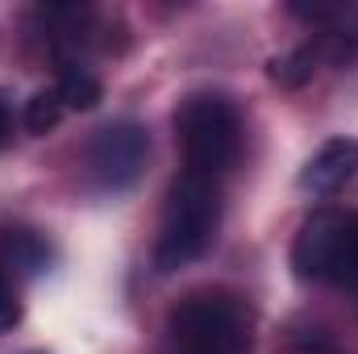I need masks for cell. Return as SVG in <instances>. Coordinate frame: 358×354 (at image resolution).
Listing matches in <instances>:
<instances>
[{"mask_svg":"<svg viewBox=\"0 0 358 354\" xmlns=\"http://www.w3.org/2000/svg\"><path fill=\"white\" fill-rule=\"evenodd\" d=\"M171 354H250L255 309L229 288H196L167 313Z\"/></svg>","mask_w":358,"mask_h":354,"instance_id":"obj_1","label":"cell"},{"mask_svg":"<svg viewBox=\"0 0 358 354\" xmlns=\"http://www.w3.org/2000/svg\"><path fill=\"white\" fill-rule=\"evenodd\" d=\"M176 138L187 171L217 179L238 167L246 146V125L225 92H192L176 108Z\"/></svg>","mask_w":358,"mask_h":354,"instance_id":"obj_2","label":"cell"},{"mask_svg":"<svg viewBox=\"0 0 358 354\" xmlns=\"http://www.w3.org/2000/svg\"><path fill=\"white\" fill-rule=\"evenodd\" d=\"M221 229V192L217 179L183 171L176 176L167 204H163V221H159V242H155V267L163 275H171L179 267L196 263L213 238Z\"/></svg>","mask_w":358,"mask_h":354,"instance_id":"obj_3","label":"cell"},{"mask_svg":"<svg viewBox=\"0 0 358 354\" xmlns=\"http://www.w3.org/2000/svg\"><path fill=\"white\" fill-rule=\"evenodd\" d=\"M292 271L308 283L358 288V213L317 208L292 242Z\"/></svg>","mask_w":358,"mask_h":354,"instance_id":"obj_4","label":"cell"},{"mask_svg":"<svg viewBox=\"0 0 358 354\" xmlns=\"http://www.w3.org/2000/svg\"><path fill=\"white\" fill-rule=\"evenodd\" d=\"M88 176L100 192H129L150 159V134L138 121H108L88 142Z\"/></svg>","mask_w":358,"mask_h":354,"instance_id":"obj_5","label":"cell"},{"mask_svg":"<svg viewBox=\"0 0 358 354\" xmlns=\"http://www.w3.org/2000/svg\"><path fill=\"white\" fill-rule=\"evenodd\" d=\"M358 176V138H329L300 171V187L313 196H334Z\"/></svg>","mask_w":358,"mask_h":354,"instance_id":"obj_6","label":"cell"},{"mask_svg":"<svg viewBox=\"0 0 358 354\" xmlns=\"http://www.w3.org/2000/svg\"><path fill=\"white\" fill-rule=\"evenodd\" d=\"M55 259L50 242L29 225H0V275L8 279H34Z\"/></svg>","mask_w":358,"mask_h":354,"instance_id":"obj_7","label":"cell"},{"mask_svg":"<svg viewBox=\"0 0 358 354\" xmlns=\"http://www.w3.org/2000/svg\"><path fill=\"white\" fill-rule=\"evenodd\" d=\"M342 50H350V46H342V42H334V38H325V34H321V38H313V42H304V46H296V50H287V55L271 59L267 76H271V84L296 92V88H304V84L317 76V67H321L329 55H342Z\"/></svg>","mask_w":358,"mask_h":354,"instance_id":"obj_8","label":"cell"},{"mask_svg":"<svg viewBox=\"0 0 358 354\" xmlns=\"http://www.w3.org/2000/svg\"><path fill=\"white\" fill-rule=\"evenodd\" d=\"M292 17L325 29V38L355 46L358 42V4H292Z\"/></svg>","mask_w":358,"mask_h":354,"instance_id":"obj_9","label":"cell"},{"mask_svg":"<svg viewBox=\"0 0 358 354\" xmlns=\"http://www.w3.org/2000/svg\"><path fill=\"white\" fill-rule=\"evenodd\" d=\"M55 92H59L63 108H76V113L96 108V104H100V96H104L100 80L92 76L84 63H63V67H59V84H55Z\"/></svg>","mask_w":358,"mask_h":354,"instance_id":"obj_10","label":"cell"},{"mask_svg":"<svg viewBox=\"0 0 358 354\" xmlns=\"http://www.w3.org/2000/svg\"><path fill=\"white\" fill-rule=\"evenodd\" d=\"M63 100H59V92L46 88V92H34L29 96V104H25V129L29 134H50L59 121H63Z\"/></svg>","mask_w":358,"mask_h":354,"instance_id":"obj_11","label":"cell"},{"mask_svg":"<svg viewBox=\"0 0 358 354\" xmlns=\"http://www.w3.org/2000/svg\"><path fill=\"white\" fill-rule=\"evenodd\" d=\"M21 321V300H17V288L8 275H0V334H8L13 325Z\"/></svg>","mask_w":358,"mask_h":354,"instance_id":"obj_12","label":"cell"},{"mask_svg":"<svg viewBox=\"0 0 358 354\" xmlns=\"http://www.w3.org/2000/svg\"><path fill=\"white\" fill-rule=\"evenodd\" d=\"M13 138V108H8V96L0 92V146Z\"/></svg>","mask_w":358,"mask_h":354,"instance_id":"obj_13","label":"cell"}]
</instances>
